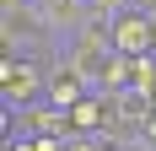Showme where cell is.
Wrapping results in <instances>:
<instances>
[{"instance_id": "6da1fadb", "label": "cell", "mask_w": 156, "mask_h": 151, "mask_svg": "<svg viewBox=\"0 0 156 151\" xmlns=\"http://www.w3.org/2000/svg\"><path fill=\"white\" fill-rule=\"evenodd\" d=\"M48 92V70H38V54H5L0 60V103L5 113H22V108L43 103Z\"/></svg>"}, {"instance_id": "7a4b0ae2", "label": "cell", "mask_w": 156, "mask_h": 151, "mask_svg": "<svg viewBox=\"0 0 156 151\" xmlns=\"http://www.w3.org/2000/svg\"><path fill=\"white\" fill-rule=\"evenodd\" d=\"M113 60V43H97V38H86V32H76V38H65L59 54H54V65H70L76 76H86V81H102V70H108Z\"/></svg>"}, {"instance_id": "3957f363", "label": "cell", "mask_w": 156, "mask_h": 151, "mask_svg": "<svg viewBox=\"0 0 156 151\" xmlns=\"http://www.w3.org/2000/svg\"><path fill=\"white\" fill-rule=\"evenodd\" d=\"M113 49L119 54H151L156 49V11H140V6H129V11L113 16Z\"/></svg>"}, {"instance_id": "277c9868", "label": "cell", "mask_w": 156, "mask_h": 151, "mask_svg": "<svg viewBox=\"0 0 156 151\" xmlns=\"http://www.w3.org/2000/svg\"><path fill=\"white\" fill-rule=\"evenodd\" d=\"M38 16H43V32H48V38H54V43H65L70 32L86 27L92 6H86V0H38Z\"/></svg>"}, {"instance_id": "5b68a950", "label": "cell", "mask_w": 156, "mask_h": 151, "mask_svg": "<svg viewBox=\"0 0 156 151\" xmlns=\"http://www.w3.org/2000/svg\"><path fill=\"white\" fill-rule=\"evenodd\" d=\"M22 135H76V124H70V108H59V103H32V108H22Z\"/></svg>"}, {"instance_id": "8992f818", "label": "cell", "mask_w": 156, "mask_h": 151, "mask_svg": "<svg viewBox=\"0 0 156 151\" xmlns=\"http://www.w3.org/2000/svg\"><path fill=\"white\" fill-rule=\"evenodd\" d=\"M86 92H92V81H86V76H76L70 70V65H48V103H59V108H76L81 97H86Z\"/></svg>"}, {"instance_id": "52a82bcc", "label": "cell", "mask_w": 156, "mask_h": 151, "mask_svg": "<svg viewBox=\"0 0 156 151\" xmlns=\"http://www.w3.org/2000/svg\"><path fill=\"white\" fill-rule=\"evenodd\" d=\"M129 92H140V97H151V103H156V49L135 60V87H129Z\"/></svg>"}, {"instance_id": "ba28073f", "label": "cell", "mask_w": 156, "mask_h": 151, "mask_svg": "<svg viewBox=\"0 0 156 151\" xmlns=\"http://www.w3.org/2000/svg\"><path fill=\"white\" fill-rule=\"evenodd\" d=\"M92 6V16H119V11H129L135 0H86Z\"/></svg>"}, {"instance_id": "9c48e42d", "label": "cell", "mask_w": 156, "mask_h": 151, "mask_svg": "<svg viewBox=\"0 0 156 151\" xmlns=\"http://www.w3.org/2000/svg\"><path fill=\"white\" fill-rule=\"evenodd\" d=\"M140 140H151V146H156V108L145 113V130H140Z\"/></svg>"}]
</instances>
